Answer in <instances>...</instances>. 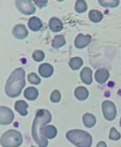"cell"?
I'll list each match as a JSON object with an SVG mask.
<instances>
[{
	"label": "cell",
	"instance_id": "cell-1",
	"mask_svg": "<svg viewBox=\"0 0 121 147\" xmlns=\"http://www.w3.org/2000/svg\"><path fill=\"white\" fill-rule=\"evenodd\" d=\"M26 84L25 72L21 68L14 70L7 81L5 91L8 96L14 98L19 96Z\"/></svg>",
	"mask_w": 121,
	"mask_h": 147
},
{
	"label": "cell",
	"instance_id": "cell-2",
	"mask_svg": "<svg viewBox=\"0 0 121 147\" xmlns=\"http://www.w3.org/2000/svg\"><path fill=\"white\" fill-rule=\"evenodd\" d=\"M51 120V114L47 110H40L36 114L33 124V136L39 147H46L48 144V141L41 135L40 132L41 128L42 127L41 125L48 123Z\"/></svg>",
	"mask_w": 121,
	"mask_h": 147
},
{
	"label": "cell",
	"instance_id": "cell-3",
	"mask_svg": "<svg viewBox=\"0 0 121 147\" xmlns=\"http://www.w3.org/2000/svg\"><path fill=\"white\" fill-rule=\"evenodd\" d=\"M66 137L69 141L78 147H90L92 142L91 136L86 131L73 130L67 132Z\"/></svg>",
	"mask_w": 121,
	"mask_h": 147
},
{
	"label": "cell",
	"instance_id": "cell-4",
	"mask_svg": "<svg viewBox=\"0 0 121 147\" xmlns=\"http://www.w3.org/2000/svg\"><path fill=\"white\" fill-rule=\"evenodd\" d=\"M22 142V136L17 131L11 130L5 132L1 138V144L3 147H18Z\"/></svg>",
	"mask_w": 121,
	"mask_h": 147
},
{
	"label": "cell",
	"instance_id": "cell-5",
	"mask_svg": "<svg viewBox=\"0 0 121 147\" xmlns=\"http://www.w3.org/2000/svg\"><path fill=\"white\" fill-rule=\"evenodd\" d=\"M15 3L18 10L23 14L29 15L35 12L36 9L31 1L18 0Z\"/></svg>",
	"mask_w": 121,
	"mask_h": 147
},
{
	"label": "cell",
	"instance_id": "cell-6",
	"mask_svg": "<svg viewBox=\"0 0 121 147\" xmlns=\"http://www.w3.org/2000/svg\"><path fill=\"white\" fill-rule=\"evenodd\" d=\"M102 110L105 117L109 121L113 120L116 116V106L111 101H104L102 104Z\"/></svg>",
	"mask_w": 121,
	"mask_h": 147
},
{
	"label": "cell",
	"instance_id": "cell-7",
	"mask_svg": "<svg viewBox=\"0 0 121 147\" xmlns=\"http://www.w3.org/2000/svg\"><path fill=\"white\" fill-rule=\"evenodd\" d=\"M14 114L11 110L4 107H1V124L7 125L10 123L14 119Z\"/></svg>",
	"mask_w": 121,
	"mask_h": 147
},
{
	"label": "cell",
	"instance_id": "cell-8",
	"mask_svg": "<svg viewBox=\"0 0 121 147\" xmlns=\"http://www.w3.org/2000/svg\"><path fill=\"white\" fill-rule=\"evenodd\" d=\"M91 36L87 35L84 36L82 34H80L77 36L75 39V45L78 49H83L87 46L90 42Z\"/></svg>",
	"mask_w": 121,
	"mask_h": 147
},
{
	"label": "cell",
	"instance_id": "cell-9",
	"mask_svg": "<svg viewBox=\"0 0 121 147\" xmlns=\"http://www.w3.org/2000/svg\"><path fill=\"white\" fill-rule=\"evenodd\" d=\"M13 35L18 39H22L27 36L28 31L25 26L18 24L13 29Z\"/></svg>",
	"mask_w": 121,
	"mask_h": 147
},
{
	"label": "cell",
	"instance_id": "cell-10",
	"mask_svg": "<svg viewBox=\"0 0 121 147\" xmlns=\"http://www.w3.org/2000/svg\"><path fill=\"white\" fill-rule=\"evenodd\" d=\"M40 132L43 137L51 139L54 138L57 135V129L53 125H48L41 127Z\"/></svg>",
	"mask_w": 121,
	"mask_h": 147
},
{
	"label": "cell",
	"instance_id": "cell-11",
	"mask_svg": "<svg viewBox=\"0 0 121 147\" xmlns=\"http://www.w3.org/2000/svg\"><path fill=\"white\" fill-rule=\"evenodd\" d=\"M54 69L52 66L49 63L41 64L39 68L40 75L44 78H48L52 75Z\"/></svg>",
	"mask_w": 121,
	"mask_h": 147
},
{
	"label": "cell",
	"instance_id": "cell-12",
	"mask_svg": "<svg viewBox=\"0 0 121 147\" xmlns=\"http://www.w3.org/2000/svg\"><path fill=\"white\" fill-rule=\"evenodd\" d=\"M109 77V71L105 69H99L96 71L95 78L99 83H103L108 80Z\"/></svg>",
	"mask_w": 121,
	"mask_h": 147
},
{
	"label": "cell",
	"instance_id": "cell-13",
	"mask_svg": "<svg viewBox=\"0 0 121 147\" xmlns=\"http://www.w3.org/2000/svg\"><path fill=\"white\" fill-rule=\"evenodd\" d=\"M80 76L82 82L85 84L90 85L92 82V71L89 67H86L83 68Z\"/></svg>",
	"mask_w": 121,
	"mask_h": 147
},
{
	"label": "cell",
	"instance_id": "cell-14",
	"mask_svg": "<svg viewBox=\"0 0 121 147\" xmlns=\"http://www.w3.org/2000/svg\"><path fill=\"white\" fill-rule=\"evenodd\" d=\"M49 26L50 30L54 32H58L63 28V24L61 20L56 18H53L50 20Z\"/></svg>",
	"mask_w": 121,
	"mask_h": 147
},
{
	"label": "cell",
	"instance_id": "cell-15",
	"mask_svg": "<svg viewBox=\"0 0 121 147\" xmlns=\"http://www.w3.org/2000/svg\"><path fill=\"white\" fill-rule=\"evenodd\" d=\"M28 24L29 29L34 32L39 31L42 26V22L41 20L35 17L31 18L29 20Z\"/></svg>",
	"mask_w": 121,
	"mask_h": 147
},
{
	"label": "cell",
	"instance_id": "cell-16",
	"mask_svg": "<svg viewBox=\"0 0 121 147\" xmlns=\"http://www.w3.org/2000/svg\"><path fill=\"white\" fill-rule=\"evenodd\" d=\"M24 96L29 100H33L36 99L39 95L38 90L33 87L27 88L24 92Z\"/></svg>",
	"mask_w": 121,
	"mask_h": 147
},
{
	"label": "cell",
	"instance_id": "cell-17",
	"mask_svg": "<svg viewBox=\"0 0 121 147\" xmlns=\"http://www.w3.org/2000/svg\"><path fill=\"white\" fill-rule=\"evenodd\" d=\"M75 97L79 100L86 99L89 95V92L86 88L80 86L76 88L74 92Z\"/></svg>",
	"mask_w": 121,
	"mask_h": 147
},
{
	"label": "cell",
	"instance_id": "cell-18",
	"mask_svg": "<svg viewBox=\"0 0 121 147\" xmlns=\"http://www.w3.org/2000/svg\"><path fill=\"white\" fill-rule=\"evenodd\" d=\"M28 107V105L24 100H18L15 104L16 110L18 111L22 116H25L27 114V109Z\"/></svg>",
	"mask_w": 121,
	"mask_h": 147
},
{
	"label": "cell",
	"instance_id": "cell-19",
	"mask_svg": "<svg viewBox=\"0 0 121 147\" xmlns=\"http://www.w3.org/2000/svg\"><path fill=\"white\" fill-rule=\"evenodd\" d=\"M83 122L86 127L91 128L95 125L96 123L95 117L90 113H86L83 117Z\"/></svg>",
	"mask_w": 121,
	"mask_h": 147
},
{
	"label": "cell",
	"instance_id": "cell-20",
	"mask_svg": "<svg viewBox=\"0 0 121 147\" xmlns=\"http://www.w3.org/2000/svg\"><path fill=\"white\" fill-rule=\"evenodd\" d=\"M90 19L94 23H98L103 18V15L101 12L97 10H91L89 14Z\"/></svg>",
	"mask_w": 121,
	"mask_h": 147
},
{
	"label": "cell",
	"instance_id": "cell-21",
	"mask_svg": "<svg viewBox=\"0 0 121 147\" xmlns=\"http://www.w3.org/2000/svg\"><path fill=\"white\" fill-rule=\"evenodd\" d=\"M66 43L65 38L61 35H58L54 37L52 42V46L54 48L58 49L64 46Z\"/></svg>",
	"mask_w": 121,
	"mask_h": 147
},
{
	"label": "cell",
	"instance_id": "cell-22",
	"mask_svg": "<svg viewBox=\"0 0 121 147\" xmlns=\"http://www.w3.org/2000/svg\"><path fill=\"white\" fill-rule=\"evenodd\" d=\"M83 63V61L81 58L75 57L71 59L69 62V66L73 70H77L82 67Z\"/></svg>",
	"mask_w": 121,
	"mask_h": 147
},
{
	"label": "cell",
	"instance_id": "cell-23",
	"mask_svg": "<svg viewBox=\"0 0 121 147\" xmlns=\"http://www.w3.org/2000/svg\"><path fill=\"white\" fill-rule=\"evenodd\" d=\"M87 9L86 2L84 1H77L75 4V9L78 13L84 12Z\"/></svg>",
	"mask_w": 121,
	"mask_h": 147
},
{
	"label": "cell",
	"instance_id": "cell-24",
	"mask_svg": "<svg viewBox=\"0 0 121 147\" xmlns=\"http://www.w3.org/2000/svg\"><path fill=\"white\" fill-rule=\"evenodd\" d=\"M100 5L104 7H115L118 6L119 5V1L117 0H101V1H99Z\"/></svg>",
	"mask_w": 121,
	"mask_h": 147
},
{
	"label": "cell",
	"instance_id": "cell-25",
	"mask_svg": "<svg viewBox=\"0 0 121 147\" xmlns=\"http://www.w3.org/2000/svg\"><path fill=\"white\" fill-rule=\"evenodd\" d=\"M28 80L30 83L34 85H39L41 82V79L35 73H32L28 75Z\"/></svg>",
	"mask_w": 121,
	"mask_h": 147
},
{
	"label": "cell",
	"instance_id": "cell-26",
	"mask_svg": "<svg viewBox=\"0 0 121 147\" xmlns=\"http://www.w3.org/2000/svg\"><path fill=\"white\" fill-rule=\"evenodd\" d=\"M33 57L35 61L40 62L43 61L45 57V54L43 51L40 50L35 51L33 54Z\"/></svg>",
	"mask_w": 121,
	"mask_h": 147
},
{
	"label": "cell",
	"instance_id": "cell-27",
	"mask_svg": "<svg viewBox=\"0 0 121 147\" xmlns=\"http://www.w3.org/2000/svg\"><path fill=\"white\" fill-rule=\"evenodd\" d=\"M121 138V135L119 132H118L116 129L114 127L111 128L110 131L109 138L111 140H119Z\"/></svg>",
	"mask_w": 121,
	"mask_h": 147
},
{
	"label": "cell",
	"instance_id": "cell-28",
	"mask_svg": "<svg viewBox=\"0 0 121 147\" xmlns=\"http://www.w3.org/2000/svg\"><path fill=\"white\" fill-rule=\"evenodd\" d=\"M60 97H61V95H60V92L58 90H54L51 94L50 99L52 102L57 103L60 100Z\"/></svg>",
	"mask_w": 121,
	"mask_h": 147
},
{
	"label": "cell",
	"instance_id": "cell-29",
	"mask_svg": "<svg viewBox=\"0 0 121 147\" xmlns=\"http://www.w3.org/2000/svg\"><path fill=\"white\" fill-rule=\"evenodd\" d=\"M35 5L39 7V8L44 7L46 6L48 1H34Z\"/></svg>",
	"mask_w": 121,
	"mask_h": 147
},
{
	"label": "cell",
	"instance_id": "cell-30",
	"mask_svg": "<svg viewBox=\"0 0 121 147\" xmlns=\"http://www.w3.org/2000/svg\"><path fill=\"white\" fill-rule=\"evenodd\" d=\"M97 147H107V146L105 142H100L98 144Z\"/></svg>",
	"mask_w": 121,
	"mask_h": 147
},
{
	"label": "cell",
	"instance_id": "cell-31",
	"mask_svg": "<svg viewBox=\"0 0 121 147\" xmlns=\"http://www.w3.org/2000/svg\"><path fill=\"white\" fill-rule=\"evenodd\" d=\"M120 126H121V120H120Z\"/></svg>",
	"mask_w": 121,
	"mask_h": 147
},
{
	"label": "cell",
	"instance_id": "cell-32",
	"mask_svg": "<svg viewBox=\"0 0 121 147\" xmlns=\"http://www.w3.org/2000/svg\"><path fill=\"white\" fill-rule=\"evenodd\" d=\"M35 147V146H32V147Z\"/></svg>",
	"mask_w": 121,
	"mask_h": 147
}]
</instances>
